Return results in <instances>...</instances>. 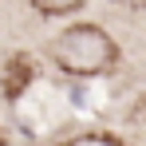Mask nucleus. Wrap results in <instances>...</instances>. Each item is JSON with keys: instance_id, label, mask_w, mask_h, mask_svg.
<instances>
[{"instance_id": "7ed1b4c3", "label": "nucleus", "mask_w": 146, "mask_h": 146, "mask_svg": "<svg viewBox=\"0 0 146 146\" xmlns=\"http://www.w3.org/2000/svg\"><path fill=\"white\" fill-rule=\"evenodd\" d=\"M32 8L44 16H67L75 8H83V0H32Z\"/></svg>"}, {"instance_id": "f257e3e1", "label": "nucleus", "mask_w": 146, "mask_h": 146, "mask_svg": "<svg viewBox=\"0 0 146 146\" xmlns=\"http://www.w3.org/2000/svg\"><path fill=\"white\" fill-rule=\"evenodd\" d=\"M51 63L67 75H99L115 63V40L99 24H75L51 40Z\"/></svg>"}, {"instance_id": "39448f33", "label": "nucleus", "mask_w": 146, "mask_h": 146, "mask_svg": "<svg viewBox=\"0 0 146 146\" xmlns=\"http://www.w3.org/2000/svg\"><path fill=\"white\" fill-rule=\"evenodd\" d=\"M126 4H134V8H146V0H126Z\"/></svg>"}, {"instance_id": "20e7f679", "label": "nucleus", "mask_w": 146, "mask_h": 146, "mask_svg": "<svg viewBox=\"0 0 146 146\" xmlns=\"http://www.w3.org/2000/svg\"><path fill=\"white\" fill-rule=\"evenodd\" d=\"M67 146H122V142H115L111 134H79V138H71Z\"/></svg>"}, {"instance_id": "f03ea898", "label": "nucleus", "mask_w": 146, "mask_h": 146, "mask_svg": "<svg viewBox=\"0 0 146 146\" xmlns=\"http://www.w3.org/2000/svg\"><path fill=\"white\" fill-rule=\"evenodd\" d=\"M28 83H32V59L16 55V59L8 63V71H4V83H0V87H4V95H8V99H16Z\"/></svg>"}]
</instances>
